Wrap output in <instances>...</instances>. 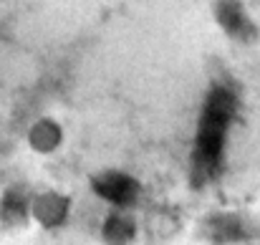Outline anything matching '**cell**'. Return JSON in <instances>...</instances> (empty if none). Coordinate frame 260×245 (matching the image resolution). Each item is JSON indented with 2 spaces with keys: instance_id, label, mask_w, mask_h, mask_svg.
Returning <instances> with one entry per match:
<instances>
[{
  "instance_id": "7a4b0ae2",
  "label": "cell",
  "mask_w": 260,
  "mask_h": 245,
  "mask_svg": "<svg viewBox=\"0 0 260 245\" xmlns=\"http://www.w3.org/2000/svg\"><path fill=\"white\" fill-rule=\"evenodd\" d=\"M91 195L106 205V210H137L144 197L142 179L121 167H104L88 174Z\"/></svg>"
},
{
  "instance_id": "277c9868",
  "label": "cell",
  "mask_w": 260,
  "mask_h": 245,
  "mask_svg": "<svg viewBox=\"0 0 260 245\" xmlns=\"http://www.w3.org/2000/svg\"><path fill=\"white\" fill-rule=\"evenodd\" d=\"M210 13L228 41L238 46H253L260 38V25L245 0H212Z\"/></svg>"
},
{
  "instance_id": "6da1fadb",
  "label": "cell",
  "mask_w": 260,
  "mask_h": 245,
  "mask_svg": "<svg viewBox=\"0 0 260 245\" xmlns=\"http://www.w3.org/2000/svg\"><path fill=\"white\" fill-rule=\"evenodd\" d=\"M240 104L243 99L238 86L228 79H212L207 91L202 94L187 160L189 185L194 190H205L220 179L228 160L233 129L240 116Z\"/></svg>"
},
{
  "instance_id": "ba28073f",
  "label": "cell",
  "mask_w": 260,
  "mask_h": 245,
  "mask_svg": "<svg viewBox=\"0 0 260 245\" xmlns=\"http://www.w3.org/2000/svg\"><path fill=\"white\" fill-rule=\"evenodd\" d=\"M139 233L142 228L134 210H106L99 225L101 245H137Z\"/></svg>"
},
{
  "instance_id": "8992f818",
  "label": "cell",
  "mask_w": 260,
  "mask_h": 245,
  "mask_svg": "<svg viewBox=\"0 0 260 245\" xmlns=\"http://www.w3.org/2000/svg\"><path fill=\"white\" fill-rule=\"evenodd\" d=\"M30 200H33V190L20 182L3 187L0 192V230L3 233H18L30 225Z\"/></svg>"
},
{
  "instance_id": "5b68a950",
  "label": "cell",
  "mask_w": 260,
  "mask_h": 245,
  "mask_svg": "<svg viewBox=\"0 0 260 245\" xmlns=\"http://www.w3.org/2000/svg\"><path fill=\"white\" fill-rule=\"evenodd\" d=\"M74 218V197L58 187L36 190L30 200V223L38 225L43 233L63 230Z\"/></svg>"
},
{
  "instance_id": "3957f363",
  "label": "cell",
  "mask_w": 260,
  "mask_h": 245,
  "mask_svg": "<svg viewBox=\"0 0 260 245\" xmlns=\"http://www.w3.org/2000/svg\"><path fill=\"white\" fill-rule=\"evenodd\" d=\"M258 233V220L253 215H245L238 210L207 212L197 225V235L210 245H243L255 240Z\"/></svg>"
},
{
  "instance_id": "52a82bcc",
  "label": "cell",
  "mask_w": 260,
  "mask_h": 245,
  "mask_svg": "<svg viewBox=\"0 0 260 245\" xmlns=\"http://www.w3.org/2000/svg\"><path fill=\"white\" fill-rule=\"evenodd\" d=\"M25 144L33 155L38 157H51L56 152H61V147L66 144V129L63 124L51 116V114H43L38 119H33L25 129Z\"/></svg>"
}]
</instances>
